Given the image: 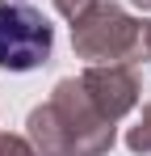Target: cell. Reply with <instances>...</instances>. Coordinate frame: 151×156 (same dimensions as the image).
<instances>
[{
	"mask_svg": "<svg viewBox=\"0 0 151 156\" xmlns=\"http://www.w3.org/2000/svg\"><path fill=\"white\" fill-rule=\"evenodd\" d=\"M0 156H42L29 135H13V131H0Z\"/></svg>",
	"mask_w": 151,
	"mask_h": 156,
	"instance_id": "6",
	"label": "cell"
},
{
	"mask_svg": "<svg viewBox=\"0 0 151 156\" xmlns=\"http://www.w3.org/2000/svg\"><path fill=\"white\" fill-rule=\"evenodd\" d=\"M80 80H84L92 105L109 122H122L126 114L143 101V80L134 72V63H88L80 72Z\"/></svg>",
	"mask_w": 151,
	"mask_h": 156,
	"instance_id": "4",
	"label": "cell"
},
{
	"mask_svg": "<svg viewBox=\"0 0 151 156\" xmlns=\"http://www.w3.org/2000/svg\"><path fill=\"white\" fill-rule=\"evenodd\" d=\"M88 4H92V0H55V9H59V13H63V17H67V21H72L76 13H84V9H88Z\"/></svg>",
	"mask_w": 151,
	"mask_h": 156,
	"instance_id": "7",
	"label": "cell"
},
{
	"mask_svg": "<svg viewBox=\"0 0 151 156\" xmlns=\"http://www.w3.org/2000/svg\"><path fill=\"white\" fill-rule=\"evenodd\" d=\"M143 30L147 21L126 13L113 0H92L72 17V51L84 63H134L143 59Z\"/></svg>",
	"mask_w": 151,
	"mask_h": 156,
	"instance_id": "2",
	"label": "cell"
},
{
	"mask_svg": "<svg viewBox=\"0 0 151 156\" xmlns=\"http://www.w3.org/2000/svg\"><path fill=\"white\" fill-rule=\"evenodd\" d=\"M0 4H4V0H0Z\"/></svg>",
	"mask_w": 151,
	"mask_h": 156,
	"instance_id": "9",
	"label": "cell"
},
{
	"mask_svg": "<svg viewBox=\"0 0 151 156\" xmlns=\"http://www.w3.org/2000/svg\"><path fill=\"white\" fill-rule=\"evenodd\" d=\"M126 148L134 156H151V101L143 105V114H139V122L126 131Z\"/></svg>",
	"mask_w": 151,
	"mask_h": 156,
	"instance_id": "5",
	"label": "cell"
},
{
	"mask_svg": "<svg viewBox=\"0 0 151 156\" xmlns=\"http://www.w3.org/2000/svg\"><path fill=\"white\" fill-rule=\"evenodd\" d=\"M25 135L42 156H105L118 139V122H109L92 105L80 76H67L42 105L29 110Z\"/></svg>",
	"mask_w": 151,
	"mask_h": 156,
	"instance_id": "1",
	"label": "cell"
},
{
	"mask_svg": "<svg viewBox=\"0 0 151 156\" xmlns=\"http://www.w3.org/2000/svg\"><path fill=\"white\" fill-rule=\"evenodd\" d=\"M130 4H139L143 13H151V0H130Z\"/></svg>",
	"mask_w": 151,
	"mask_h": 156,
	"instance_id": "8",
	"label": "cell"
},
{
	"mask_svg": "<svg viewBox=\"0 0 151 156\" xmlns=\"http://www.w3.org/2000/svg\"><path fill=\"white\" fill-rule=\"evenodd\" d=\"M55 51V26L29 0L0 4V68L4 72H34Z\"/></svg>",
	"mask_w": 151,
	"mask_h": 156,
	"instance_id": "3",
	"label": "cell"
}]
</instances>
